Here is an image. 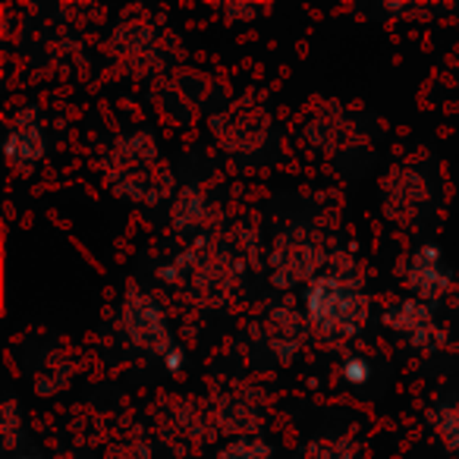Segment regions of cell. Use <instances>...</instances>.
<instances>
[{
  "mask_svg": "<svg viewBox=\"0 0 459 459\" xmlns=\"http://www.w3.org/2000/svg\"><path fill=\"white\" fill-rule=\"evenodd\" d=\"M365 315V299L340 281H318L308 290V321L325 333L359 331Z\"/></svg>",
  "mask_w": 459,
  "mask_h": 459,
  "instance_id": "6da1fadb",
  "label": "cell"
},
{
  "mask_svg": "<svg viewBox=\"0 0 459 459\" xmlns=\"http://www.w3.org/2000/svg\"><path fill=\"white\" fill-rule=\"evenodd\" d=\"M45 152V142H41V133L35 123H20V126L10 133L7 139V158L13 164H32L35 158H41Z\"/></svg>",
  "mask_w": 459,
  "mask_h": 459,
  "instance_id": "7a4b0ae2",
  "label": "cell"
},
{
  "mask_svg": "<svg viewBox=\"0 0 459 459\" xmlns=\"http://www.w3.org/2000/svg\"><path fill=\"white\" fill-rule=\"evenodd\" d=\"M440 255L434 246H425V249H419V255H415V264H412V283L421 290L425 296H434L440 287H446V277L444 271H440Z\"/></svg>",
  "mask_w": 459,
  "mask_h": 459,
  "instance_id": "3957f363",
  "label": "cell"
},
{
  "mask_svg": "<svg viewBox=\"0 0 459 459\" xmlns=\"http://www.w3.org/2000/svg\"><path fill=\"white\" fill-rule=\"evenodd\" d=\"M217 459H271V450L262 440H237V444L223 446Z\"/></svg>",
  "mask_w": 459,
  "mask_h": 459,
  "instance_id": "277c9868",
  "label": "cell"
},
{
  "mask_svg": "<svg viewBox=\"0 0 459 459\" xmlns=\"http://www.w3.org/2000/svg\"><path fill=\"white\" fill-rule=\"evenodd\" d=\"M437 431H440V437L446 440V446H450V450H459V403L440 412Z\"/></svg>",
  "mask_w": 459,
  "mask_h": 459,
  "instance_id": "5b68a950",
  "label": "cell"
},
{
  "mask_svg": "<svg viewBox=\"0 0 459 459\" xmlns=\"http://www.w3.org/2000/svg\"><path fill=\"white\" fill-rule=\"evenodd\" d=\"M368 375H371V368H368V362H365V359H346L343 377L350 384H365V381H368Z\"/></svg>",
  "mask_w": 459,
  "mask_h": 459,
  "instance_id": "8992f818",
  "label": "cell"
},
{
  "mask_svg": "<svg viewBox=\"0 0 459 459\" xmlns=\"http://www.w3.org/2000/svg\"><path fill=\"white\" fill-rule=\"evenodd\" d=\"M183 365V356H179L177 350H170V356H167V368H179Z\"/></svg>",
  "mask_w": 459,
  "mask_h": 459,
  "instance_id": "52a82bcc",
  "label": "cell"
}]
</instances>
